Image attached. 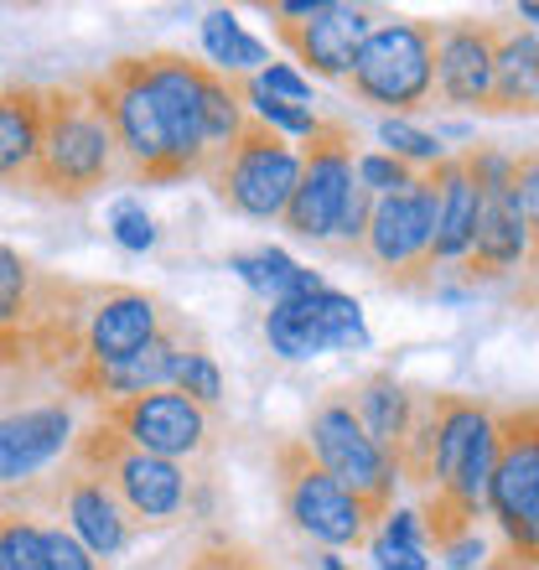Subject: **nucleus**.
<instances>
[{
  "mask_svg": "<svg viewBox=\"0 0 539 570\" xmlns=\"http://www.w3.org/2000/svg\"><path fill=\"white\" fill-rule=\"evenodd\" d=\"M493 478V405L482 394L431 390V493L420 498V534L447 556L478 534Z\"/></svg>",
  "mask_w": 539,
  "mask_h": 570,
  "instance_id": "1",
  "label": "nucleus"
},
{
  "mask_svg": "<svg viewBox=\"0 0 539 570\" xmlns=\"http://www.w3.org/2000/svg\"><path fill=\"white\" fill-rule=\"evenodd\" d=\"M109 181H120V150H115V130H109L105 109L94 105L78 78L42 83V150H37L31 197L89 203Z\"/></svg>",
  "mask_w": 539,
  "mask_h": 570,
  "instance_id": "2",
  "label": "nucleus"
},
{
  "mask_svg": "<svg viewBox=\"0 0 539 570\" xmlns=\"http://www.w3.org/2000/svg\"><path fill=\"white\" fill-rule=\"evenodd\" d=\"M488 513L503 529L493 566L539 570V405H493Z\"/></svg>",
  "mask_w": 539,
  "mask_h": 570,
  "instance_id": "3",
  "label": "nucleus"
},
{
  "mask_svg": "<svg viewBox=\"0 0 539 570\" xmlns=\"http://www.w3.org/2000/svg\"><path fill=\"white\" fill-rule=\"evenodd\" d=\"M68 456L109 482V493L120 498V509L130 513L135 529H166L193 509V472L182 462H166V456H150V451L130 446L99 415L84 431H74Z\"/></svg>",
  "mask_w": 539,
  "mask_h": 570,
  "instance_id": "4",
  "label": "nucleus"
},
{
  "mask_svg": "<svg viewBox=\"0 0 539 570\" xmlns=\"http://www.w3.org/2000/svg\"><path fill=\"white\" fill-rule=\"evenodd\" d=\"M343 89L359 105L379 109L384 120H404L431 109L435 99V21H379L359 58L347 68Z\"/></svg>",
  "mask_w": 539,
  "mask_h": 570,
  "instance_id": "5",
  "label": "nucleus"
},
{
  "mask_svg": "<svg viewBox=\"0 0 539 570\" xmlns=\"http://www.w3.org/2000/svg\"><path fill=\"white\" fill-rule=\"evenodd\" d=\"M89 99L105 109L109 130H115V150H120V181L135 187H166V181H182L177 161H171V146H166V125L156 115V99L146 89V73H140V58H115L99 73L78 78Z\"/></svg>",
  "mask_w": 539,
  "mask_h": 570,
  "instance_id": "6",
  "label": "nucleus"
},
{
  "mask_svg": "<svg viewBox=\"0 0 539 570\" xmlns=\"http://www.w3.org/2000/svg\"><path fill=\"white\" fill-rule=\"evenodd\" d=\"M203 177H208L213 197L228 213H239L249 224H281V213L301 177V150L281 130H270V125H259L249 115L239 140L224 156H213Z\"/></svg>",
  "mask_w": 539,
  "mask_h": 570,
  "instance_id": "7",
  "label": "nucleus"
},
{
  "mask_svg": "<svg viewBox=\"0 0 539 570\" xmlns=\"http://www.w3.org/2000/svg\"><path fill=\"white\" fill-rule=\"evenodd\" d=\"M306 446H312V456L322 462V472H327L337 488H347V493L359 498V509H363V519H369V529L390 519L400 472H394V462L374 446V441H369V431L359 425L347 390H332L327 400L312 410Z\"/></svg>",
  "mask_w": 539,
  "mask_h": 570,
  "instance_id": "8",
  "label": "nucleus"
},
{
  "mask_svg": "<svg viewBox=\"0 0 539 570\" xmlns=\"http://www.w3.org/2000/svg\"><path fill=\"white\" fill-rule=\"evenodd\" d=\"M462 171L478 187V234H472V249L462 259V285H493L503 275L525 271L529 259V234L525 218H519V203L509 193V150L498 146H467L457 150Z\"/></svg>",
  "mask_w": 539,
  "mask_h": 570,
  "instance_id": "9",
  "label": "nucleus"
},
{
  "mask_svg": "<svg viewBox=\"0 0 539 570\" xmlns=\"http://www.w3.org/2000/svg\"><path fill=\"white\" fill-rule=\"evenodd\" d=\"M270 462H275V488H281L285 519L306 540L327 544V550H359L369 540V519H363L359 498L322 472V462L306 446V435H281Z\"/></svg>",
  "mask_w": 539,
  "mask_h": 570,
  "instance_id": "10",
  "label": "nucleus"
},
{
  "mask_svg": "<svg viewBox=\"0 0 539 570\" xmlns=\"http://www.w3.org/2000/svg\"><path fill=\"white\" fill-rule=\"evenodd\" d=\"M363 265H374L379 281L404 296H425L435 285V208L420 177L415 187L394 197H374V218L363 234Z\"/></svg>",
  "mask_w": 539,
  "mask_h": 570,
  "instance_id": "11",
  "label": "nucleus"
},
{
  "mask_svg": "<svg viewBox=\"0 0 539 570\" xmlns=\"http://www.w3.org/2000/svg\"><path fill=\"white\" fill-rule=\"evenodd\" d=\"M353 161H359V130L347 120H316V130L306 136L301 150V177L296 193L281 213V228L296 234V239L327 244L332 228H337V213L347 203V187H353Z\"/></svg>",
  "mask_w": 539,
  "mask_h": 570,
  "instance_id": "12",
  "label": "nucleus"
},
{
  "mask_svg": "<svg viewBox=\"0 0 539 570\" xmlns=\"http://www.w3.org/2000/svg\"><path fill=\"white\" fill-rule=\"evenodd\" d=\"M11 493L21 498V503H37V509H58L94 560L120 556L125 544L135 540L130 513L120 509V498L109 493V482L99 478V472H89V466H78L74 456H68L52 478H31V482H21V488H11Z\"/></svg>",
  "mask_w": 539,
  "mask_h": 570,
  "instance_id": "13",
  "label": "nucleus"
},
{
  "mask_svg": "<svg viewBox=\"0 0 539 570\" xmlns=\"http://www.w3.org/2000/svg\"><path fill=\"white\" fill-rule=\"evenodd\" d=\"M99 421L115 425L130 446L182 466L213 451V415L177 390H150V394L115 400V405H99Z\"/></svg>",
  "mask_w": 539,
  "mask_h": 570,
  "instance_id": "14",
  "label": "nucleus"
},
{
  "mask_svg": "<svg viewBox=\"0 0 539 570\" xmlns=\"http://www.w3.org/2000/svg\"><path fill=\"white\" fill-rule=\"evenodd\" d=\"M265 343L270 353H281L291 363L322 358V353H353L369 347V327H363V306L343 291H316V296L275 301L265 312Z\"/></svg>",
  "mask_w": 539,
  "mask_h": 570,
  "instance_id": "15",
  "label": "nucleus"
},
{
  "mask_svg": "<svg viewBox=\"0 0 539 570\" xmlns=\"http://www.w3.org/2000/svg\"><path fill=\"white\" fill-rule=\"evenodd\" d=\"M140 73H146V89L166 125V146H171V161H177L182 181L203 177V166H208L203 73H208V62L187 58V52H146V58H140Z\"/></svg>",
  "mask_w": 539,
  "mask_h": 570,
  "instance_id": "16",
  "label": "nucleus"
},
{
  "mask_svg": "<svg viewBox=\"0 0 539 570\" xmlns=\"http://www.w3.org/2000/svg\"><path fill=\"white\" fill-rule=\"evenodd\" d=\"M193 347H187V327H182V316H166L161 332H156L140 353H130V358H120V363H105V368H94V363L68 368L58 384H62V394H74V400L115 405V400H130V394L171 390V379H177L182 358H187Z\"/></svg>",
  "mask_w": 539,
  "mask_h": 570,
  "instance_id": "17",
  "label": "nucleus"
},
{
  "mask_svg": "<svg viewBox=\"0 0 539 570\" xmlns=\"http://www.w3.org/2000/svg\"><path fill=\"white\" fill-rule=\"evenodd\" d=\"M166 306L150 291H135V285H94L89 296V312H84V353H78L74 368L94 363V368H105V363H120L130 353L161 332L166 322Z\"/></svg>",
  "mask_w": 539,
  "mask_h": 570,
  "instance_id": "18",
  "label": "nucleus"
},
{
  "mask_svg": "<svg viewBox=\"0 0 539 570\" xmlns=\"http://www.w3.org/2000/svg\"><path fill=\"white\" fill-rule=\"evenodd\" d=\"M374 16L379 11H369V6H327V0H322L312 16H275V37H281V47H291L296 62H306L316 78H337V83H343L353 58H359V47L369 42V31L379 27Z\"/></svg>",
  "mask_w": 539,
  "mask_h": 570,
  "instance_id": "19",
  "label": "nucleus"
},
{
  "mask_svg": "<svg viewBox=\"0 0 539 570\" xmlns=\"http://www.w3.org/2000/svg\"><path fill=\"white\" fill-rule=\"evenodd\" d=\"M493 47L498 21H478V16L435 21V99L482 115L493 89Z\"/></svg>",
  "mask_w": 539,
  "mask_h": 570,
  "instance_id": "20",
  "label": "nucleus"
},
{
  "mask_svg": "<svg viewBox=\"0 0 539 570\" xmlns=\"http://www.w3.org/2000/svg\"><path fill=\"white\" fill-rule=\"evenodd\" d=\"M74 446L68 405H27L0 415V488H21Z\"/></svg>",
  "mask_w": 539,
  "mask_h": 570,
  "instance_id": "21",
  "label": "nucleus"
},
{
  "mask_svg": "<svg viewBox=\"0 0 539 570\" xmlns=\"http://www.w3.org/2000/svg\"><path fill=\"white\" fill-rule=\"evenodd\" d=\"M347 400H353V415H359V425L369 431V441H374L394 462V472H400V456H404V446H410V431H415L420 384H404L390 368H379V374H369L363 384H347Z\"/></svg>",
  "mask_w": 539,
  "mask_h": 570,
  "instance_id": "22",
  "label": "nucleus"
},
{
  "mask_svg": "<svg viewBox=\"0 0 539 570\" xmlns=\"http://www.w3.org/2000/svg\"><path fill=\"white\" fill-rule=\"evenodd\" d=\"M420 187L431 193L435 208V265H462L472 249V234H478V187L457 156H441L435 166H425Z\"/></svg>",
  "mask_w": 539,
  "mask_h": 570,
  "instance_id": "23",
  "label": "nucleus"
},
{
  "mask_svg": "<svg viewBox=\"0 0 539 570\" xmlns=\"http://www.w3.org/2000/svg\"><path fill=\"white\" fill-rule=\"evenodd\" d=\"M42 150V83H6L0 89V187L27 193L37 181Z\"/></svg>",
  "mask_w": 539,
  "mask_h": 570,
  "instance_id": "24",
  "label": "nucleus"
},
{
  "mask_svg": "<svg viewBox=\"0 0 539 570\" xmlns=\"http://www.w3.org/2000/svg\"><path fill=\"white\" fill-rule=\"evenodd\" d=\"M482 115H539V31L498 21L493 89Z\"/></svg>",
  "mask_w": 539,
  "mask_h": 570,
  "instance_id": "25",
  "label": "nucleus"
},
{
  "mask_svg": "<svg viewBox=\"0 0 539 570\" xmlns=\"http://www.w3.org/2000/svg\"><path fill=\"white\" fill-rule=\"evenodd\" d=\"M228 271L239 275L255 296H265L270 306L275 301H296V296H316V291H327V281L316 271H301L291 255L281 249H249V255H228Z\"/></svg>",
  "mask_w": 539,
  "mask_h": 570,
  "instance_id": "26",
  "label": "nucleus"
},
{
  "mask_svg": "<svg viewBox=\"0 0 539 570\" xmlns=\"http://www.w3.org/2000/svg\"><path fill=\"white\" fill-rule=\"evenodd\" d=\"M58 275L16 255L11 244H0V327H27L31 316L47 306Z\"/></svg>",
  "mask_w": 539,
  "mask_h": 570,
  "instance_id": "27",
  "label": "nucleus"
},
{
  "mask_svg": "<svg viewBox=\"0 0 539 570\" xmlns=\"http://www.w3.org/2000/svg\"><path fill=\"white\" fill-rule=\"evenodd\" d=\"M203 52H208L213 73H224V78H255L270 62V47L259 42V37H249L234 11L203 16Z\"/></svg>",
  "mask_w": 539,
  "mask_h": 570,
  "instance_id": "28",
  "label": "nucleus"
},
{
  "mask_svg": "<svg viewBox=\"0 0 539 570\" xmlns=\"http://www.w3.org/2000/svg\"><path fill=\"white\" fill-rule=\"evenodd\" d=\"M509 193L519 203V218H525L529 234V259H525V281L513 285V301L525 312H539V150H519L509 161Z\"/></svg>",
  "mask_w": 539,
  "mask_h": 570,
  "instance_id": "29",
  "label": "nucleus"
},
{
  "mask_svg": "<svg viewBox=\"0 0 539 570\" xmlns=\"http://www.w3.org/2000/svg\"><path fill=\"white\" fill-rule=\"evenodd\" d=\"M0 570H42V524L27 509H0Z\"/></svg>",
  "mask_w": 539,
  "mask_h": 570,
  "instance_id": "30",
  "label": "nucleus"
},
{
  "mask_svg": "<svg viewBox=\"0 0 539 570\" xmlns=\"http://www.w3.org/2000/svg\"><path fill=\"white\" fill-rule=\"evenodd\" d=\"M379 140H384V156L415 166V171H425V166H435L441 156H447L441 140L425 136V130H415V125H404V120H384L379 125Z\"/></svg>",
  "mask_w": 539,
  "mask_h": 570,
  "instance_id": "31",
  "label": "nucleus"
},
{
  "mask_svg": "<svg viewBox=\"0 0 539 570\" xmlns=\"http://www.w3.org/2000/svg\"><path fill=\"white\" fill-rule=\"evenodd\" d=\"M171 390L187 394V400H193V405H203V410H213L218 400H224V374H218V363H213L208 347H193V353L182 358L177 379H171Z\"/></svg>",
  "mask_w": 539,
  "mask_h": 570,
  "instance_id": "32",
  "label": "nucleus"
},
{
  "mask_svg": "<svg viewBox=\"0 0 539 570\" xmlns=\"http://www.w3.org/2000/svg\"><path fill=\"white\" fill-rule=\"evenodd\" d=\"M182 570H270V566H265V556H259L255 544L234 540V534H208V540L187 556Z\"/></svg>",
  "mask_w": 539,
  "mask_h": 570,
  "instance_id": "33",
  "label": "nucleus"
},
{
  "mask_svg": "<svg viewBox=\"0 0 539 570\" xmlns=\"http://www.w3.org/2000/svg\"><path fill=\"white\" fill-rule=\"evenodd\" d=\"M353 177H359L374 197H394V193H404V187H415L420 171L394 161V156H384V150H363L359 161H353Z\"/></svg>",
  "mask_w": 539,
  "mask_h": 570,
  "instance_id": "34",
  "label": "nucleus"
},
{
  "mask_svg": "<svg viewBox=\"0 0 539 570\" xmlns=\"http://www.w3.org/2000/svg\"><path fill=\"white\" fill-rule=\"evenodd\" d=\"M109 228H115V244L130 249V255H146L150 244H156V218H150L135 197H120V203L109 208Z\"/></svg>",
  "mask_w": 539,
  "mask_h": 570,
  "instance_id": "35",
  "label": "nucleus"
},
{
  "mask_svg": "<svg viewBox=\"0 0 539 570\" xmlns=\"http://www.w3.org/2000/svg\"><path fill=\"white\" fill-rule=\"evenodd\" d=\"M42 570H105V566H99V560L78 544L74 529L42 524Z\"/></svg>",
  "mask_w": 539,
  "mask_h": 570,
  "instance_id": "36",
  "label": "nucleus"
},
{
  "mask_svg": "<svg viewBox=\"0 0 539 570\" xmlns=\"http://www.w3.org/2000/svg\"><path fill=\"white\" fill-rule=\"evenodd\" d=\"M255 83L270 94V99H285V105H312V83L296 73V68H285V62H265L255 73Z\"/></svg>",
  "mask_w": 539,
  "mask_h": 570,
  "instance_id": "37",
  "label": "nucleus"
},
{
  "mask_svg": "<svg viewBox=\"0 0 539 570\" xmlns=\"http://www.w3.org/2000/svg\"><path fill=\"white\" fill-rule=\"evenodd\" d=\"M374 566L379 570H425L431 556H425V544H394V540L379 534L374 540Z\"/></svg>",
  "mask_w": 539,
  "mask_h": 570,
  "instance_id": "38",
  "label": "nucleus"
},
{
  "mask_svg": "<svg viewBox=\"0 0 539 570\" xmlns=\"http://www.w3.org/2000/svg\"><path fill=\"white\" fill-rule=\"evenodd\" d=\"M384 540H394V544H425V534H420V519H415V513H400V509H394L390 519H384Z\"/></svg>",
  "mask_w": 539,
  "mask_h": 570,
  "instance_id": "39",
  "label": "nucleus"
},
{
  "mask_svg": "<svg viewBox=\"0 0 539 570\" xmlns=\"http://www.w3.org/2000/svg\"><path fill=\"white\" fill-rule=\"evenodd\" d=\"M447 556H451V566H472V556H478V560H482V540H478V534H472V540H462V544H451Z\"/></svg>",
  "mask_w": 539,
  "mask_h": 570,
  "instance_id": "40",
  "label": "nucleus"
},
{
  "mask_svg": "<svg viewBox=\"0 0 539 570\" xmlns=\"http://www.w3.org/2000/svg\"><path fill=\"white\" fill-rule=\"evenodd\" d=\"M513 21H529V31H535L539 27V0H525V6L513 11Z\"/></svg>",
  "mask_w": 539,
  "mask_h": 570,
  "instance_id": "41",
  "label": "nucleus"
},
{
  "mask_svg": "<svg viewBox=\"0 0 539 570\" xmlns=\"http://www.w3.org/2000/svg\"><path fill=\"white\" fill-rule=\"evenodd\" d=\"M322 570H347V566H343L337 556H322Z\"/></svg>",
  "mask_w": 539,
  "mask_h": 570,
  "instance_id": "42",
  "label": "nucleus"
}]
</instances>
